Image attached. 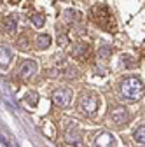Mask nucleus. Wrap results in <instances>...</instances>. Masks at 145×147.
<instances>
[{"label":"nucleus","mask_w":145,"mask_h":147,"mask_svg":"<svg viewBox=\"0 0 145 147\" xmlns=\"http://www.w3.org/2000/svg\"><path fill=\"white\" fill-rule=\"evenodd\" d=\"M110 53H112V47H110V46H105V47H100L98 56H100V58H103V60H107L108 56H110Z\"/></svg>","instance_id":"14"},{"label":"nucleus","mask_w":145,"mask_h":147,"mask_svg":"<svg viewBox=\"0 0 145 147\" xmlns=\"http://www.w3.org/2000/svg\"><path fill=\"white\" fill-rule=\"evenodd\" d=\"M98 105H100V100L95 93H89V91H84V93L81 95L79 98V109H81V112L87 117H93L96 114V110H98Z\"/></svg>","instance_id":"2"},{"label":"nucleus","mask_w":145,"mask_h":147,"mask_svg":"<svg viewBox=\"0 0 145 147\" xmlns=\"http://www.w3.org/2000/svg\"><path fill=\"white\" fill-rule=\"evenodd\" d=\"M110 116H112L114 123L119 124V126L124 124V123H128V119H130V114H128V110H126L124 107H115V109H112Z\"/></svg>","instance_id":"6"},{"label":"nucleus","mask_w":145,"mask_h":147,"mask_svg":"<svg viewBox=\"0 0 145 147\" xmlns=\"http://www.w3.org/2000/svg\"><path fill=\"white\" fill-rule=\"evenodd\" d=\"M32 23H33V26H37V28H40V26H44V21H46V18H44V14H40V12H35V14H32Z\"/></svg>","instance_id":"12"},{"label":"nucleus","mask_w":145,"mask_h":147,"mask_svg":"<svg viewBox=\"0 0 145 147\" xmlns=\"http://www.w3.org/2000/svg\"><path fill=\"white\" fill-rule=\"evenodd\" d=\"M52 102L58 107H68L72 102V89L68 88H60L52 93Z\"/></svg>","instance_id":"4"},{"label":"nucleus","mask_w":145,"mask_h":147,"mask_svg":"<svg viewBox=\"0 0 145 147\" xmlns=\"http://www.w3.org/2000/svg\"><path fill=\"white\" fill-rule=\"evenodd\" d=\"M12 61V53L7 46L0 44V67H7Z\"/></svg>","instance_id":"8"},{"label":"nucleus","mask_w":145,"mask_h":147,"mask_svg":"<svg viewBox=\"0 0 145 147\" xmlns=\"http://www.w3.org/2000/svg\"><path fill=\"white\" fill-rule=\"evenodd\" d=\"M121 95L128 102H136L143 95V81L138 77H126L121 82Z\"/></svg>","instance_id":"1"},{"label":"nucleus","mask_w":145,"mask_h":147,"mask_svg":"<svg viewBox=\"0 0 145 147\" xmlns=\"http://www.w3.org/2000/svg\"><path fill=\"white\" fill-rule=\"evenodd\" d=\"M25 103L30 105V107H35V105L39 103V95L35 93V91H30V93H26V96H25Z\"/></svg>","instance_id":"11"},{"label":"nucleus","mask_w":145,"mask_h":147,"mask_svg":"<svg viewBox=\"0 0 145 147\" xmlns=\"http://www.w3.org/2000/svg\"><path fill=\"white\" fill-rule=\"evenodd\" d=\"M82 51H87V46H86V44H79V46L74 49V53H75V54H81Z\"/></svg>","instance_id":"16"},{"label":"nucleus","mask_w":145,"mask_h":147,"mask_svg":"<svg viewBox=\"0 0 145 147\" xmlns=\"http://www.w3.org/2000/svg\"><path fill=\"white\" fill-rule=\"evenodd\" d=\"M51 46V37L49 35H39L37 37V47L39 49H47Z\"/></svg>","instance_id":"9"},{"label":"nucleus","mask_w":145,"mask_h":147,"mask_svg":"<svg viewBox=\"0 0 145 147\" xmlns=\"http://www.w3.org/2000/svg\"><path fill=\"white\" fill-rule=\"evenodd\" d=\"M96 145L98 147H112L114 145V137L108 133V131H103L100 135H96Z\"/></svg>","instance_id":"7"},{"label":"nucleus","mask_w":145,"mask_h":147,"mask_svg":"<svg viewBox=\"0 0 145 147\" xmlns=\"http://www.w3.org/2000/svg\"><path fill=\"white\" fill-rule=\"evenodd\" d=\"M17 47H19V49H25V51L30 47V42H28V39H26V35H23L21 39L17 40Z\"/></svg>","instance_id":"15"},{"label":"nucleus","mask_w":145,"mask_h":147,"mask_svg":"<svg viewBox=\"0 0 145 147\" xmlns=\"http://www.w3.org/2000/svg\"><path fill=\"white\" fill-rule=\"evenodd\" d=\"M133 138H135L136 144H142V145H143V142H145V126H143V124L136 128V131H135Z\"/></svg>","instance_id":"10"},{"label":"nucleus","mask_w":145,"mask_h":147,"mask_svg":"<svg viewBox=\"0 0 145 147\" xmlns=\"http://www.w3.org/2000/svg\"><path fill=\"white\" fill-rule=\"evenodd\" d=\"M65 142L68 145H74V147H81L82 145V137H81V133L77 130V124L74 121L68 123L66 130H65Z\"/></svg>","instance_id":"3"},{"label":"nucleus","mask_w":145,"mask_h":147,"mask_svg":"<svg viewBox=\"0 0 145 147\" xmlns=\"http://www.w3.org/2000/svg\"><path fill=\"white\" fill-rule=\"evenodd\" d=\"M4 25H5V30L9 32V33H14L16 32V18H5L4 20Z\"/></svg>","instance_id":"13"},{"label":"nucleus","mask_w":145,"mask_h":147,"mask_svg":"<svg viewBox=\"0 0 145 147\" xmlns=\"http://www.w3.org/2000/svg\"><path fill=\"white\" fill-rule=\"evenodd\" d=\"M35 72H37V63H35L33 60H26V61L21 63L17 74H19L21 79H30L32 76H35Z\"/></svg>","instance_id":"5"}]
</instances>
